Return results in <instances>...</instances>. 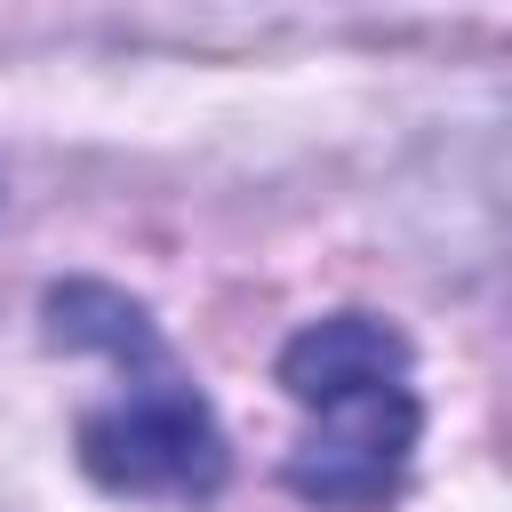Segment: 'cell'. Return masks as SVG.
<instances>
[{
	"label": "cell",
	"instance_id": "obj_1",
	"mask_svg": "<svg viewBox=\"0 0 512 512\" xmlns=\"http://www.w3.org/2000/svg\"><path fill=\"white\" fill-rule=\"evenodd\" d=\"M40 320H48V344L96 352L112 368L104 400L80 408V464L96 488L168 496V504H200L224 488V464H232L224 424L136 296L104 280H64L40 296Z\"/></svg>",
	"mask_w": 512,
	"mask_h": 512
},
{
	"label": "cell",
	"instance_id": "obj_2",
	"mask_svg": "<svg viewBox=\"0 0 512 512\" xmlns=\"http://www.w3.org/2000/svg\"><path fill=\"white\" fill-rule=\"evenodd\" d=\"M280 392L296 408L288 488L320 512H384L424 440L408 336L376 312H328L280 344Z\"/></svg>",
	"mask_w": 512,
	"mask_h": 512
}]
</instances>
